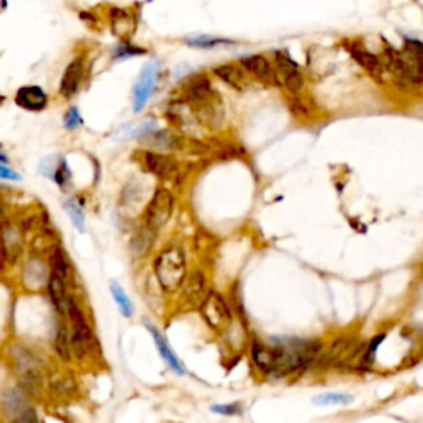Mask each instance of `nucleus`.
I'll return each instance as SVG.
<instances>
[{"label": "nucleus", "mask_w": 423, "mask_h": 423, "mask_svg": "<svg viewBox=\"0 0 423 423\" xmlns=\"http://www.w3.org/2000/svg\"><path fill=\"white\" fill-rule=\"evenodd\" d=\"M12 361L18 381L22 382V390L32 397L33 393L40 392L43 386V366L40 357L28 347L16 346L12 347Z\"/></svg>", "instance_id": "4"}, {"label": "nucleus", "mask_w": 423, "mask_h": 423, "mask_svg": "<svg viewBox=\"0 0 423 423\" xmlns=\"http://www.w3.org/2000/svg\"><path fill=\"white\" fill-rule=\"evenodd\" d=\"M146 328L149 329L151 336H152V339H154V342H156L157 351H159L162 361H164L167 364V367H169L170 371L174 372V373H177V376H184V373H185V366H184V364H182L180 359L175 356V352L172 351L170 346H169V342H167V339L164 336H162V334L159 331H157V329L154 326H151V324H146Z\"/></svg>", "instance_id": "18"}, {"label": "nucleus", "mask_w": 423, "mask_h": 423, "mask_svg": "<svg viewBox=\"0 0 423 423\" xmlns=\"http://www.w3.org/2000/svg\"><path fill=\"white\" fill-rule=\"evenodd\" d=\"M157 83H159V65L156 62H151L142 68L134 90H132V111L139 112L144 110L147 101L154 95Z\"/></svg>", "instance_id": "9"}, {"label": "nucleus", "mask_w": 423, "mask_h": 423, "mask_svg": "<svg viewBox=\"0 0 423 423\" xmlns=\"http://www.w3.org/2000/svg\"><path fill=\"white\" fill-rule=\"evenodd\" d=\"M144 50L142 48H137L134 45H131L129 42H121L120 45L115 48V60H124V58H131V57H137L142 55Z\"/></svg>", "instance_id": "31"}, {"label": "nucleus", "mask_w": 423, "mask_h": 423, "mask_svg": "<svg viewBox=\"0 0 423 423\" xmlns=\"http://www.w3.org/2000/svg\"><path fill=\"white\" fill-rule=\"evenodd\" d=\"M52 179L55 180V184L60 187L62 190H66L68 187L71 185V170H70V166H68V162L65 159H62L58 162V166L55 167V170H53V175Z\"/></svg>", "instance_id": "27"}, {"label": "nucleus", "mask_w": 423, "mask_h": 423, "mask_svg": "<svg viewBox=\"0 0 423 423\" xmlns=\"http://www.w3.org/2000/svg\"><path fill=\"white\" fill-rule=\"evenodd\" d=\"M48 265H50V272L58 274V277L65 278L66 282L71 283V267H70V262H68V257L63 252V248L57 247L52 250L50 253V258H48Z\"/></svg>", "instance_id": "23"}, {"label": "nucleus", "mask_w": 423, "mask_h": 423, "mask_svg": "<svg viewBox=\"0 0 423 423\" xmlns=\"http://www.w3.org/2000/svg\"><path fill=\"white\" fill-rule=\"evenodd\" d=\"M0 179H6V180H21V174H18L17 170H12L8 169V167L0 164Z\"/></svg>", "instance_id": "33"}, {"label": "nucleus", "mask_w": 423, "mask_h": 423, "mask_svg": "<svg viewBox=\"0 0 423 423\" xmlns=\"http://www.w3.org/2000/svg\"><path fill=\"white\" fill-rule=\"evenodd\" d=\"M387 55L388 71H392L397 81H400L403 86L423 85V43L420 40L405 38L400 53L388 48Z\"/></svg>", "instance_id": "1"}, {"label": "nucleus", "mask_w": 423, "mask_h": 423, "mask_svg": "<svg viewBox=\"0 0 423 423\" xmlns=\"http://www.w3.org/2000/svg\"><path fill=\"white\" fill-rule=\"evenodd\" d=\"M154 238H156L154 230H151L149 227H146V225L142 224L131 238V253L134 255L136 258L144 257V255L151 250L152 245H154Z\"/></svg>", "instance_id": "21"}, {"label": "nucleus", "mask_w": 423, "mask_h": 423, "mask_svg": "<svg viewBox=\"0 0 423 423\" xmlns=\"http://www.w3.org/2000/svg\"><path fill=\"white\" fill-rule=\"evenodd\" d=\"M200 313L207 324L215 331H224L232 324V311H230L228 303L225 301L222 294L209 291L207 298L200 304Z\"/></svg>", "instance_id": "7"}, {"label": "nucleus", "mask_w": 423, "mask_h": 423, "mask_svg": "<svg viewBox=\"0 0 423 423\" xmlns=\"http://www.w3.org/2000/svg\"><path fill=\"white\" fill-rule=\"evenodd\" d=\"M278 80L293 95H299L304 88V75L298 70V65L289 58L286 53H277L274 62Z\"/></svg>", "instance_id": "11"}, {"label": "nucleus", "mask_w": 423, "mask_h": 423, "mask_svg": "<svg viewBox=\"0 0 423 423\" xmlns=\"http://www.w3.org/2000/svg\"><path fill=\"white\" fill-rule=\"evenodd\" d=\"M48 277H50V268L47 267L42 258L30 257L23 263L21 279L23 288L28 289V291H38L42 286H45L48 283Z\"/></svg>", "instance_id": "12"}, {"label": "nucleus", "mask_w": 423, "mask_h": 423, "mask_svg": "<svg viewBox=\"0 0 423 423\" xmlns=\"http://www.w3.org/2000/svg\"><path fill=\"white\" fill-rule=\"evenodd\" d=\"M111 25H112V32L116 33V37H120L122 42H127V38L132 35V32H134L136 22L132 21V16L129 12L121 11V8H112Z\"/></svg>", "instance_id": "20"}, {"label": "nucleus", "mask_w": 423, "mask_h": 423, "mask_svg": "<svg viewBox=\"0 0 423 423\" xmlns=\"http://www.w3.org/2000/svg\"><path fill=\"white\" fill-rule=\"evenodd\" d=\"M139 154L144 169L151 172V174H154L156 177H159V179L172 180L179 175V162H177L174 157L152 151H142Z\"/></svg>", "instance_id": "10"}, {"label": "nucleus", "mask_w": 423, "mask_h": 423, "mask_svg": "<svg viewBox=\"0 0 423 423\" xmlns=\"http://www.w3.org/2000/svg\"><path fill=\"white\" fill-rule=\"evenodd\" d=\"M344 47H346L349 55H351L354 60H356L359 65L364 68V70H366L367 73H371L376 80H382V75H383V71H386V66H383L381 58L372 55V53L357 40H346L344 42Z\"/></svg>", "instance_id": "13"}, {"label": "nucleus", "mask_w": 423, "mask_h": 423, "mask_svg": "<svg viewBox=\"0 0 423 423\" xmlns=\"http://www.w3.org/2000/svg\"><path fill=\"white\" fill-rule=\"evenodd\" d=\"M240 65H242L245 71H248L250 75L257 78V80H262L265 83H273V85H279L274 65L268 60L267 57L263 55L247 57L240 62Z\"/></svg>", "instance_id": "14"}, {"label": "nucleus", "mask_w": 423, "mask_h": 423, "mask_svg": "<svg viewBox=\"0 0 423 423\" xmlns=\"http://www.w3.org/2000/svg\"><path fill=\"white\" fill-rule=\"evenodd\" d=\"M4 215V205H2V200H0V219H2Z\"/></svg>", "instance_id": "35"}, {"label": "nucleus", "mask_w": 423, "mask_h": 423, "mask_svg": "<svg viewBox=\"0 0 423 423\" xmlns=\"http://www.w3.org/2000/svg\"><path fill=\"white\" fill-rule=\"evenodd\" d=\"M66 316L68 323H70V341L73 357L85 362L100 356V346H98L95 332H93L90 323H88L85 311H83L80 303L76 301V298L73 296V294L70 299H68Z\"/></svg>", "instance_id": "2"}, {"label": "nucleus", "mask_w": 423, "mask_h": 423, "mask_svg": "<svg viewBox=\"0 0 423 423\" xmlns=\"http://www.w3.org/2000/svg\"><path fill=\"white\" fill-rule=\"evenodd\" d=\"M83 78H85V60L81 57H76L65 68V71H63L60 81V95L63 98L75 96L78 90H80Z\"/></svg>", "instance_id": "15"}, {"label": "nucleus", "mask_w": 423, "mask_h": 423, "mask_svg": "<svg viewBox=\"0 0 423 423\" xmlns=\"http://www.w3.org/2000/svg\"><path fill=\"white\" fill-rule=\"evenodd\" d=\"M55 352L57 356L62 359L63 362H70L73 357L71 352V341H70V331H68L66 324L63 323V319L57 324V332H55Z\"/></svg>", "instance_id": "22"}, {"label": "nucleus", "mask_w": 423, "mask_h": 423, "mask_svg": "<svg viewBox=\"0 0 423 423\" xmlns=\"http://www.w3.org/2000/svg\"><path fill=\"white\" fill-rule=\"evenodd\" d=\"M210 410L224 417H238L245 412V407L242 402H232V403H219V405H212Z\"/></svg>", "instance_id": "30"}, {"label": "nucleus", "mask_w": 423, "mask_h": 423, "mask_svg": "<svg viewBox=\"0 0 423 423\" xmlns=\"http://www.w3.org/2000/svg\"><path fill=\"white\" fill-rule=\"evenodd\" d=\"M354 400L351 393H342V392H326L321 393V395L314 397V403L316 405H347Z\"/></svg>", "instance_id": "26"}, {"label": "nucleus", "mask_w": 423, "mask_h": 423, "mask_svg": "<svg viewBox=\"0 0 423 423\" xmlns=\"http://www.w3.org/2000/svg\"><path fill=\"white\" fill-rule=\"evenodd\" d=\"M23 252L21 230L7 222H0V270L13 267Z\"/></svg>", "instance_id": "8"}, {"label": "nucleus", "mask_w": 423, "mask_h": 423, "mask_svg": "<svg viewBox=\"0 0 423 423\" xmlns=\"http://www.w3.org/2000/svg\"><path fill=\"white\" fill-rule=\"evenodd\" d=\"M16 105L27 111H43L48 105V96L42 86H22L16 95Z\"/></svg>", "instance_id": "17"}, {"label": "nucleus", "mask_w": 423, "mask_h": 423, "mask_svg": "<svg viewBox=\"0 0 423 423\" xmlns=\"http://www.w3.org/2000/svg\"><path fill=\"white\" fill-rule=\"evenodd\" d=\"M174 195L167 189H157L151 197L149 204L144 210V225L151 230H161L169 222L174 212Z\"/></svg>", "instance_id": "6"}, {"label": "nucleus", "mask_w": 423, "mask_h": 423, "mask_svg": "<svg viewBox=\"0 0 423 423\" xmlns=\"http://www.w3.org/2000/svg\"><path fill=\"white\" fill-rule=\"evenodd\" d=\"M83 124V117H81V112L78 111V108H70L68 112L65 115V120H63V126L66 127L68 131H75L78 129Z\"/></svg>", "instance_id": "32"}, {"label": "nucleus", "mask_w": 423, "mask_h": 423, "mask_svg": "<svg viewBox=\"0 0 423 423\" xmlns=\"http://www.w3.org/2000/svg\"><path fill=\"white\" fill-rule=\"evenodd\" d=\"M185 43L195 48H214L220 45H230V43L233 42L224 40V38H215V37H192V38H187Z\"/></svg>", "instance_id": "28"}, {"label": "nucleus", "mask_w": 423, "mask_h": 423, "mask_svg": "<svg viewBox=\"0 0 423 423\" xmlns=\"http://www.w3.org/2000/svg\"><path fill=\"white\" fill-rule=\"evenodd\" d=\"M7 162H8L7 154H6V152H4L2 149H0V164L4 166V164H7Z\"/></svg>", "instance_id": "34"}, {"label": "nucleus", "mask_w": 423, "mask_h": 423, "mask_svg": "<svg viewBox=\"0 0 423 423\" xmlns=\"http://www.w3.org/2000/svg\"><path fill=\"white\" fill-rule=\"evenodd\" d=\"M224 83H227L228 86L235 88V90H243L248 85L247 71L243 70L242 65L238 63H227V65H220L214 70Z\"/></svg>", "instance_id": "19"}, {"label": "nucleus", "mask_w": 423, "mask_h": 423, "mask_svg": "<svg viewBox=\"0 0 423 423\" xmlns=\"http://www.w3.org/2000/svg\"><path fill=\"white\" fill-rule=\"evenodd\" d=\"M110 289H111V296H112V299H115V303L117 304V308H120L122 316L131 318L132 314H134V304H132L129 296L126 294L124 288H122L117 282H111Z\"/></svg>", "instance_id": "25"}, {"label": "nucleus", "mask_w": 423, "mask_h": 423, "mask_svg": "<svg viewBox=\"0 0 423 423\" xmlns=\"http://www.w3.org/2000/svg\"><path fill=\"white\" fill-rule=\"evenodd\" d=\"M154 273L164 291H177L185 283L187 278V262L184 252L177 247L162 250L154 260Z\"/></svg>", "instance_id": "3"}, {"label": "nucleus", "mask_w": 423, "mask_h": 423, "mask_svg": "<svg viewBox=\"0 0 423 423\" xmlns=\"http://www.w3.org/2000/svg\"><path fill=\"white\" fill-rule=\"evenodd\" d=\"M0 408L6 423H42L35 405L22 388H7Z\"/></svg>", "instance_id": "5"}, {"label": "nucleus", "mask_w": 423, "mask_h": 423, "mask_svg": "<svg viewBox=\"0 0 423 423\" xmlns=\"http://www.w3.org/2000/svg\"><path fill=\"white\" fill-rule=\"evenodd\" d=\"M68 286H70V282H66L65 278L58 277V274L50 272V277H48L47 283L48 296H50L53 308H55V311L60 318L66 316L68 299L71 296V294L68 293Z\"/></svg>", "instance_id": "16"}, {"label": "nucleus", "mask_w": 423, "mask_h": 423, "mask_svg": "<svg viewBox=\"0 0 423 423\" xmlns=\"http://www.w3.org/2000/svg\"><path fill=\"white\" fill-rule=\"evenodd\" d=\"M65 209L68 212V215H70L73 225H75L80 232H83V230H85V214H83V209L80 207V204H78L76 200L70 199L65 204Z\"/></svg>", "instance_id": "29"}, {"label": "nucleus", "mask_w": 423, "mask_h": 423, "mask_svg": "<svg viewBox=\"0 0 423 423\" xmlns=\"http://www.w3.org/2000/svg\"><path fill=\"white\" fill-rule=\"evenodd\" d=\"M207 278L205 274L202 272H195L192 277H189L187 279V284H185V296L194 299V301H199L202 304V301L207 298Z\"/></svg>", "instance_id": "24"}]
</instances>
